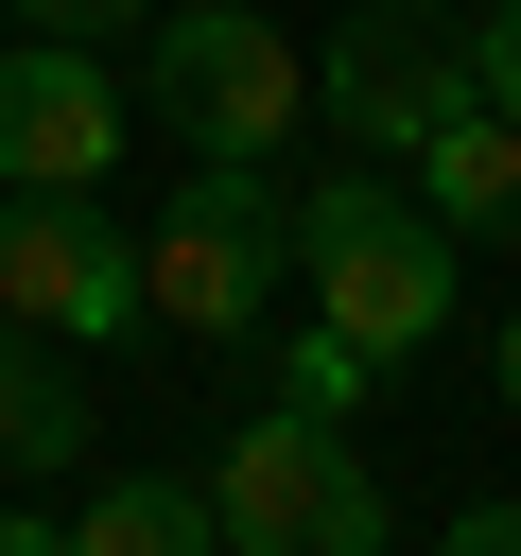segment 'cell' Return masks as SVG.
Listing matches in <instances>:
<instances>
[{
    "label": "cell",
    "mask_w": 521,
    "mask_h": 556,
    "mask_svg": "<svg viewBox=\"0 0 521 556\" xmlns=\"http://www.w3.org/2000/svg\"><path fill=\"white\" fill-rule=\"evenodd\" d=\"M295 295H313V330H347L365 365H417V348L452 330V226L417 208V174H382V156L313 174V191H295Z\"/></svg>",
    "instance_id": "6da1fadb"
},
{
    "label": "cell",
    "mask_w": 521,
    "mask_h": 556,
    "mask_svg": "<svg viewBox=\"0 0 521 556\" xmlns=\"http://www.w3.org/2000/svg\"><path fill=\"white\" fill-rule=\"evenodd\" d=\"M139 295L174 330H208V348L278 330V295H295V191H278V156H191L174 208H156V243H139Z\"/></svg>",
    "instance_id": "7a4b0ae2"
},
{
    "label": "cell",
    "mask_w": 521,
    "mask_h": 556,
    "mask_svg": "<svg viewBox=\"0 0 521 556\" xmlns=\"http://www.w3.org/2000/svg\"><path fill=\"white\" fill-rule=\"evenodd\" d=\"M208 521H226V556H399L382 469H365L347 417H313V400H260V417L208 452Z\"/></svg>",
    "instance_id": "3957f363"
},
{
    "label": "cell",
    "mask_w": 521,
    "mask_h": 556,
    "mask_svg": "<svg viewBox=\"0 0 521 556\" xmlns=\"http://www.w3.org/2000/svg\"><path fill=\"white\" fill-rule=\"evenodd\" d=\"M139 104L191 139V156H278L313 122V52L260 17V0H156L139 17Z\"/></svg>",
    "instance_id": "277c9868"
},
{
    "label": "cell",
    "mask_w": 521,
    "mask_h": 556,
    "mask_svg": "<svg viewBox=\"0 0 521 556\" xmlns=\"http://www.w3.org/2000/svg\"><path fill=\"white\" fill-rule=\"evenodd\" d=\"M313 104H330V122L399 174L434 122H469V0H347V17H330Z\"/></svg>",
    "instance_id": "5b68a950"
},
{
    "label": "cell",
    "mask_w": 521,
    "mask_h": 556,
    "mask_svg": "<svg viewBox=\"0 0 521 556\" xmlns=\"http://www.w3.org/2000/svg\"><path fill=\"white\" fill-rule=\"evenodd\" d=\"M0 313H35L52 348H104V330H139L156 295H139V243H122L87 191H0Z\"/></svg>",
    "instance_id": "8992f818"
},
{
    "label": "cell",
    "mask_w": 521,
    "mask_h": 556,
    "mask_svg": "<svg viewBox=\"0 0 521 556\" xmlns=\"http://www.w3.org/2000/svg\"><path fill=\"white\" fill-rule=\"evenodd\" d=\"M122 156V87L87 35H17L0 52V191H104Z\"/></svg>",
    "instance_id": "52a82bcc"
},
{
    "label": "cell",
    "mask_w": 521,
    "mask_h": 556,
    "mask_svg": "<svg viewBox=\"0 0 521 556\" xmlns=\"http://www.w3.org/2000/svg\"><path fill=\"white\" fill-rule=\"evenodd\" d=\"M104 417H87V365L35 330V313H0V486H35V469H69Z\"/></svg>",
    "instance_id": "ba28073f"
},
{
    "label": "cell",
    "mask_w": 521,
    "mask_h": 556,
    "mask_svg": "<svg viewBox=\"0 0 521 556\" xmlns=\"http://www.w3.org/2000/svg\"><path fill=\"white\" fill-rule=\"evenodd\" d=\"M417 208H434L452 243H521V122H486V104L434 122V139H417Z\"/></svg>",
    "instance_id": "9c48e42d"
},
{
    "label": "cell",
    "mask_w": 521,
    "mask_h": 556,
    "mask_svg": "<svg viewBox=\"0 0 521 556\" xmlns=\"http://www.w3.org/2000/svg\"><path fill=\"white\" fill-rule=\"evenodd\" d=\"M69 556H226V521H208V469H122V486H87Z\"/></svg>",
    "instance_id": "30bf717a"
},
{
    "label": "cell",
    "mask_w": 521,
    "mask_h": 556,
    "mask_svg": "<svg viewBox=\"0 0 521 556\" xmlns=\"http://www.w3.org/2000/svg\"><path fill=\"white\" fill-rule=\"evenodd\" d=\"M365 382H382V365H365L347 330H313V313H295V348H278V400H313V417H347Z\"/></svg>",
    "instance_id": "8fae6325"
},
{
    "label": "cell",
    "mask_w": 521,
    "mask_h": 556,
    "mask_svg": "<svg viewBox=\"0 0 521 556\" xmlns=\"http://www.w3.org/2000/svg\"><path fill=\"white\" fill-rule=\"evenodd\" d=\"M469 104L521 122V0H469Z\"/></svg>",
    "instance_id": "7c38bea8"
},
{
    "label": "cell",
    "mask_w": 521,
    "mask_h": 556,
    "mask_svg": "<svg viewBox=\"0 0 521 556\" xmlns=\"http://www.w3.org/2000/svg\"><path fill=\"white\" fill-rule=\"evenodd\" d=\"M0 17H35V35H87V52H104V35H139L156 0H0Z\"/></svg>",
    "instance_id": "4fadbf2b"
},
{
    "label": "cell",
    "mask_w": 521,
    "mask_h": 556,
    "mask_svg": "<svg viewBox=\"0 0 521 556\" xmlns=\"http://www.w3.org/2000/svg\"><path fill=\"white\" fill-rule=\"evenodd\" d=\"M434 556H521V504H469V521H452Z\"/></svg>",
    "instance_id": "5bb4252c"
},
{
    "label": "cell",
    "mask_w": 521,
    "mask_h": 556,
    "mask_svg": "<svg viewBox=\"0 0 521 556\" xmlns=\"http://www.w3.org/2000/svg\"><path fill=\"white\" fill-rule=\"evenodd\" d=\"M0 556H69V521H17V504H0Z\"/></svg>",
    "instance_id": "9a60e30c"
},
{
    "label": "cell",
    "mask_w": 521,
    "mask_h": 556,
    "mask_svg": "<svg viewBox=\"0 0 521 556\" xmlns=\"http://www.w3.org/2000/svg\"><path fill=\"white\" fill-rule=\"evenodd\" d=\"M504 417H521V295H504Z\"/></svg>",
    "instance_id": "2e32d148"
}]
</instances>
